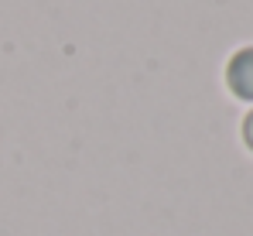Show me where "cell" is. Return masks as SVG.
I'll use <instances>...</instances> for the list:
<instances>
[{
    "instance_id": "1",
    "label": "cell",
    "mask_w": 253,
    "mask_h": 236,
    "mask_svg": "<svg viewBox=\"0 0 253 236\" xmlns=\"http://www.w3.org/2000/svg\"><path fill=\"white\" fill-rule=\"evenodd\" d=\"M229 82L236 86V93L253 96V51H243V55L233 62V69H229Z\"/></svg>"
},
{
    "instance_id": "2",
    "label": "cell",
    "mask_w": 253,
    "mask_h": 236,
    "mask_svg": "<svg viewBox=\"0 0 253 236\" xmlns=\"http://www.w3.org/2000/svg\"><path fill=\"white\" fill-rule=\"evenodd\" d=\"M247 134H250V141H253V120H250V127H247Z\"/></svg>"
}]
</instances>
